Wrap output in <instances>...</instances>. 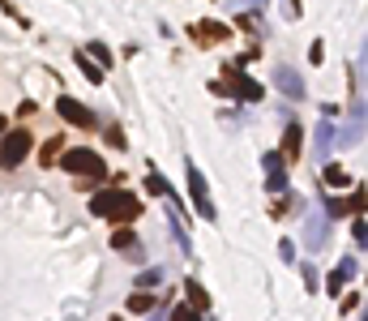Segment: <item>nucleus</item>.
<instances>
[{
  "instance_id": "nucleus-10",
  "label": "nucleus",
  "mask_w": 368,
  "mask_h": 321,
  "mask_svg": "<svg viewBox=\"0 0 368 321\" xmlns=\"http://www.w3.org/2000/svg\"><path fill=\"white\" fill-rule=\"evenodd\" d=\"M300 137H304V133H300V125L291 120V125H287V133H283V154H287V158H296V154H300Z\"/></svg>"
},
{
  "instance_id": "nucleus-19",
  "label": "nucleus",
  "mask_w": 368,
  "mask_h": 321,
  "mask_svg": "<svg viewBox=\"0 0 368 321\" xmlns=\"http://www.w3.org/2000/svg\"><path fill=\"white\" fill-rule=\"evenodd\" d=\"M351 214H355V219H364V184L351 189Z\"/></svg>"
},
{
  "instance_id": "nucleus-12",
  "label": "nucleus",
  "mask_w": 368,
  "mask_h": 321,
  "mask_svg": "<svg viewBox=\"0 0 368 321\" xmlns=\"http://www.w3.org/2000/svg\"><path fill=\"white\" fill-rule=\"evenodd\" d=\"M77 69H82V73H86V77H90V82H94V86H99V82H103V69H99V65H94V61H90V56H86V51H77Z\"/></svg>"
},
{
  "instance_id": "nucleus-2",
  "label": "nucleus",
  "mask_w": 368,
  "mask_h": 321,
  "mask_svg": "<svg viewBox=\"0 0 368 321\" xmlns=\"http://www.w3.org/2000/svg\"><path fill=\"white\" fill-rule=\"evenodd\" d=\"M56 163H61L69 176H82V180H90V184H103V180H108V163H103L94 150H61Z\"/></svg>"
},
{
  "instance_id": "nucleus-11",
  "label": "nucleus",
  "mask_w": 368,
  "mask_h": 321,
  "mask_svg": "<svg viewBox=\"0 0 368 321\" xmlns=\"http://www.w3.org/2000/svg\"><path fill=\"white\" fill-rule=\"evenodd\" d=\"M326 184H330V189H351V176H347L338 163H330V168H326Z\"/></svg>"
},
{
  "instance_id": "nucleus-1",
  "label": "nucleus",
  "mask_w": 368,
  "mask_h": 321,
  "mask_svg": "<svg viewBox=\"0 0 368 321\" xmlns=\"http://www.w3.org/2000/svg\"><path fill=\"white\" fill-rule=\"evenodd\" d=\"M90 210L99 214V219H112V223H125V227H129L137 214H141V201H137L129 189L112 184V189H103V193L90 197Z\"/></svg>"
},
{
  "instance_id": "nucleus-14",
  "label": "nucleus",
  "mask_w": 368,
  "mask_h": 321,
  "mask_svg": "<svg viewBox=\"0 0 368 321\" xmlns=\"http://www.w3.org/2000/svg\"><path fill=\"white\" fill-rule=\"evenodd\" d=\"M61 150H65V141H47V146L39 150V163H43V168H51V163L61 158Z\"/></svg>"
},
{
  "instance_id": "nucleus-20",
  "label": "nucleus",
  "mask_w": 368,
  "mask_h": 321,
  "mask_svg": "<svg viewBox=\"0 0 368 321\" xmlns=\"http://www.w3.org/2000/svg\"><path fill=\"white\" fill-rule=\"evenodd\" d=\"M167 321H201V317H197V313H193V308H189V304H176V308H172V317H167Z\"/></svg>"
},
{
  "instance_id": "nucleus-17",
  "label": "nucleus",
  "mask_w": 368,
  "mask_h": 321,
  "mask_svg": "<svg viewBox=\"0 0 368 321\" xmlns=\"http://www.w3.org/2000/svg\"><path fill=\"white\" fill-rule=\"evenodd\" d=\"M133 244H137L133 227H120V232H112V248H133Z\"/></svg>"
},
{
  "instance_id": "nucleus-4",
  "label": "nucleus",
  "mask_w": 368,
  "mask_h": 321,
  "mask_svg": "<svg viewBox=\"0 0 368 321\" xmlns=\"http://www.w3.org/2000/svg\"><path fill=\"white\" fill-rule=\"evenodd\" d=\"M30 146H34V137L26 133V129H5V133H0V168H5V172H13L18 163H22V158L30 154Z\"/></svg>"
},
{
  "instance_id": "nucleus-6",
  "label": "nucleus",
  "mask_w": 368,
  "mask_h": 321,
  "mask_svg": "<svg viewBox=\"0 0 368 321\" xmlns=\"http://www.w3.org/2000/svg\"><path fill=\"white\" fill-rule=\"evenodd\" d=\"M56 112H61V120H65V125H77V129H90V125H94L90 107H86V103H77V99H69V94H61V99H56Z\"/></svg>"
},
{
  "instance_id": "nucleus-16",
  "label": "nucleus",
  "mask_w": 368,
  "mask_h": 321,
  "mask_svg": "<svg viewBox=\"0 0 368 321\" xmlns=\"http://www.w3.org/2000/svg\"><path fill=\"white\" fill-rule=\"evenodd\" d=\"M279 82L287 86V94H291V99H300V94H304V86H300V77H296L291 69H283V73H279Z\"/></svg>"
},
{
  "instance_id": "nucleus-21",
  "label": "nucleus",
  "mask_w": 368,
  "mask_h": 321,
  "mask_svg": "<svg viewBox=\"0 0 368 321\" xmlns=\"http://www.w3.org/2000/svg\"><path fill=\"white\" fill-rule=\"evenodd\" d=\"M355 304H360V291H351V296H343V313H351Z\"/></svg>"
},
{
  "instance_id": "nucleus-8",
  "label": "nucleus",
  "mask_w": 368,
  "mask_h": 321,
  "mask_svg": "<svg viewBox=\"0 0 368 321\" xmlns=\"http://www.w3.org/2000/svg\"><path fill=\"white\" fill-rule=\"evenodd\" d=\"M347 279H355V261H351V257H347V261L338 265V270H334V275L326 279V291H330V296H338V291L347 287Z\"/></svg>"
},
{
  "instance_id": "nucleus-5",
  "label": "nucleus",
  "mask_w": 368,
  "mask_h": 321,
  "mask_svg": "<svg viewBox=\"0 0 368 321\" xmlns=\"http://www.w3.org/2000/svg\"><path fill=\"white\" fill-rule=\"evenodd\" d=\"M184 172H189V193H193V201H197V210H201V219H210V223H215L219 214H215V201H210V189H205V176L197 172V163H189Z\"/></svg>"
},
{
  "instance_id": "nucleus-22",
  "label": "nucleus",
  "mask_w": 368,
  "mask_h": 321,
  "mask_svg": "<svg viewBox=\"0 0 368 321\" xmlns=\"http://www.w3.org/2000/svg\"><path fill=\"white\" fill-rule=\"evenodd\" d=\"M5 129H9V125H5V120H0V133H5Z\"/></svg>"
},
{
  "instance_id": "nucleus-15",
  "label": "nucleus",
  "mask_w": 368,
  "mask_h": 321,
  "mask_svg": "<svg viewBox=\"0 0 368 321\" xmlns=\"http://www.w3.org/2000/svg\"><path fill=\"white\" fill-rule=\"evenodd\" d=\"M86 56L103 69V65H112V47H103V43H90V51H86Z\"/></svg>"
},
{
  "instance_id": "nucleus-13",
  "label": "nucleus",
  "mask_w": 368,
  "mask_h": 321,
  "mask_svg": "<svg viewBox=\"0 0 368 321\" xmlns=\"http://www.w3.org/2000/svg\"><path fill=\"white\" fill-rule=\"evenodd\" d=\"M154 308V296L150 291H133L129 296V313H150Z\"/></svg>"
},
{
  "instance_id": "nucleus-3",
  "label": "nucleus",
  "mask_w": 368,
  "mask_h": 321,
  "mask_svg": "<svg viewBox=\"0 0 368 321\" xmlns=\"http://www.w3.org/2000/svg\"><path fill=\"white\" fill-rule=\"evenodd\" d=\"M210 90H215V94H236V99H248V103H257L261 94H266L257 82H248V77H244V69H240V65H227L219 82H210Z\"/></svg>"
},
{
  "instance_id": "nucleus-9",
  "label": "nucleus",
  "mask_w": 368,
  "mask_h": 321,
  "mask_svg": "<svg viewBox=\"0 0 368 321\" xmlns=\"http://www.w3.org/2000/svg\"><path fill=\"white\" fill-rule=\"evenodd\" d=\"M184 291H189V308H193V313H205V308H210V296H205V287H201V283H193V279H189V283H184Z\"/></svg>"
},
{
  "instance_id": "nucleus-18",
  "label": "nucleus",
  "mask_w": 368,
  "mask_h": 321,
  "mask_svg": "<svg viewBox=\"0 0 368 321\" xmlns=\"http://www.w3.org/2000/svg\"><path fill=\"white\" fill-rule=\"evenodd\" d=\"M197 34H205V39H227V26H219V22H205V26H197Z\"/></svg>"
},
{
  "instance_id": "nucleus-7",
  "label": "nucleus",
  "mask_w": 368,
  "mask_h": 321,
  "mask_svg": "<svg viewBox=\"0 0 368 321\" xmlns=\"http://www.w3.org/2000/svg\"><path fill=\"white\" fill-rule=\"evenodd\" d=\"M266 189L283 193L287 189V168H283V154H266Z\"/></svg>"
}]
</instances>
